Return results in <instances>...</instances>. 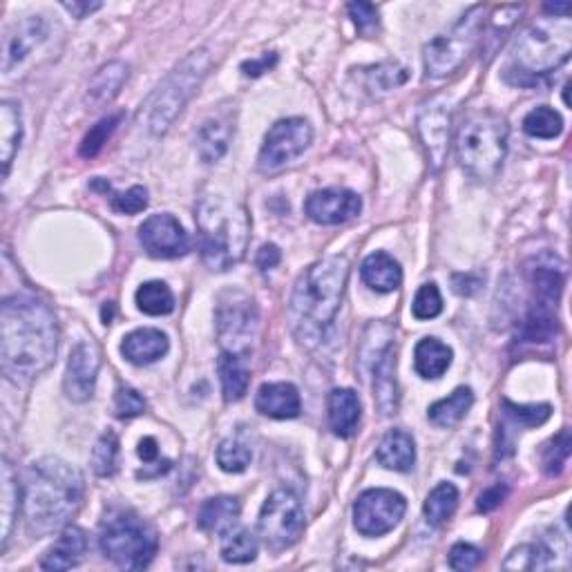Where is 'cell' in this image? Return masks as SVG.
<instances>
[{
    "instance_id": "obj_1",
    "label": "cell",
    "mask_w": 572,
    "mask_h": 572,
    "mask_svg": "<svg viewBox=\"0 0 572 572\" xmlns=\"http://www.w3.org/2000/svg\"><path fill=\"white\" fill-rule=\"evenodd\" d=\"M59 347L54 311L34 295H12L0 311V365L14 383L30 380L52 365Z\"/></svg>"
},
{
    "instance_id": "obj_2",
    "label": "cell",
    "mask_w": 572,
    "mask_h": 572,
    "mask_svg": "<svg viewBox=\"0 0 572 572\" xmlns=\"http://www.w3.org/2000/svg\"><path fill=\"white\" fill-rule=\"evenodd\" d=\"M83 494V474L74 465L56 459V456L34 461L27 467L23 483L27 530L36 537H45L65 528L79 512Z\"/></svg>"
},
{
    "instance_id": "obj_3",
    "label": "cell",
    "mask_w": 572,
    "mask_h": 572,
    "mask_svg": "<svg viewBox=\"0 0 572 572\" xmlns=\"http://www.w3.org/2000/svg\"><path fill=\"white\" fill-rule=\"evenodd\" d=\"M349 278L345 257H327L300 275L291 298L293 331L300 342L316 345L336 320Z\"/></svg>"
},
{
    "instance_id": "obj_4",
    "label": "cell",
    "mask_w": 572,
    "mask_h": 572,
    "mask_svg": "<svg viewBox=\"0 0 572 572\" xmlns=\"http://www.w3.org/2000/svg\"><path fill=\"white\" fill-rule=\"evenodd\" d=\"M199 251L211 271H228L240 264L249 249V211L222 195L204 197L197 206Z\"/></svg>"
},
{
    "instance_id": "obj_5",
    "label": "cell",
    "mask_w": 572,
    "mask_h": 572,
    "mask_svg": "<svg viewBox=\"0 0 572 572\" xmlns=\"http://www.w3.org/2000/svg\"><path fill=\"white\" fill-rule=\"evenodd\" d=\"M572 52V23L570 18L543 16L530 23L510 50V65L505 79L514 85H530L561 68Z\"/></svg>"
},
{
    "instance_id": "obj_6",
    "label": "cell",
    "mask_w": 572,
    "mask_h": 572,
    "mask_svg": "<svg viewBox=\"0 0 572 572\" xmlns=\"http://www.w3.org/2000/svg\"><path fill=\"white\" fill-rule=\"evenodd\" d=\"M510 128L499 112L476 110L463 121L456 137V155L467 175L494 179L508 155Z\"/></svg>"
},
{
    "instance_id": "obj_7",
    "label": "cell",
    "mask_w": 572,
    "mask_h": 572,
    "mask_svg": "<svg viewBox=\"0 0 572 572\" xmlns=\"http://www.w3.org/2000/svg\"><path fill=\"white\" fill-rule=\"evenodd\" d=\"M211 68V56L206 50H197L188 54L177 68L170 72L168 79L159 85L155 94L146 101L139 112V121L150 135H164L173 126L179 112L184 110L188 99L202 85L204 76Z\"/></svg>"
},
{
    "instance_id": "obj_8",
    "label": "cell",
    "mask_w": 572,
    "mask_h": 572,
    "mask_svg": "<svg viewBox=\"0 0 572 572\" xmlns=\"http://www.w3.org/2000/svg\"><path fill=\"white\" fill-rule=\"evenodd\" d=\"M99 546L112 564L126 570L150 566L159 548V537L148 521L130 510H110L99 528Z\"/></svg>"
},
{
    "instance_id": "obj_9",
    "label": "cell",
    "mask_w": 572,
    "mask_h": 572,
    "mask_svg": "<svg viewBox=\"0 0 572 572\" xmlns=\"http://www.w3.org/2000/svg\"><path fill=\"white\" fill-rule=\"evenodd\" d=\"M483 30V7L476 5L461 21L456 23L452 30L434 36L432 41L425 45L423 50V63L425 72L432 79H443L450 76L467 61L472 54L479 34Z\"/></svg>"
},
{
    "instance_id": "obj_10",
    "label": "cell",
    "mask_w": 572,
    "mask_h": 572,
    "mask_svg": "<svg viewBox=\"0 0 572 572\" xmlns=\"http://www.w3.org/2000/svg\"><path fill=\"white\" fill-rule=\"evenodd\" d=\"M215 322L222 349L237 356H249L257 333V322H260V313H257L251 295L237 289L224 291L219 295Z\"/></svg>"
},
{
    "instance_id": "obj_11",
    "label": "cell",
    "mask_w": 572,
    "mask_h": 572,
    "mask_svg": "<svg viewBox=\"0 0 572 572\" xmlns=\"http://www.w3.org/2000/svg\"><path fill=\"white\" fill-rule=\"evenodd\" d=\"M257 528L271 550H286L300 541L304 532V510L291 490H275L264 501Z\"/></svg>"
},
{
    "instance_id": "obj_12",
    "label": "cell",
    "mask_w": 572,
    "mask_h": 572,
    "mask_svg": "<svg viewBox=\"0 0 572 572\" xmlns=\"http://www.w3.org/2000/svg\"><path fill=\"white\" fill-rule=\"evenodd\" d=\"M313 128L307 119L291 117L273 123L266 132L260 157H257V168L262 173H278L286 164L304 155V150L311 146Z\"/></svg>"
},
{
    "instance_id": "obj_13",
    "label": "cell",
    "mask_w": 572,
    "mask_h": 572,
    "mask_svg": "<svg viewBox=\"0 0 572 572\" xmlns=\"http://www.w3.org/2000/svg\"><path fill=\"white\" fill-rule=\"evenodd\" d=\"M407 512L403 494L387 488L362 492L354 503V526L362 537H383L392 532Z\"/></svg>"
},
{
    "instance_id": "obj_14",
    "label": "cell",
    "mask_w": 572,
    "mask_h": 572,
    "mask_svg": "<svg viewBox=\"0 0 572 572\" xmlns=\"http://www.w3.org/2000/svg\"><path fill=\"white\" fill-rule=\"evenodd\" d=\"M418 135H421L425 155L434 173L441 170L450 148L452 135V108L445 97L429 99L418 112Z\"/></svg>"
},
{
    "instance_id": "obj_15",
    "label": "cell",
    "mask_w": 572,
    "mask_h": 572,
    "mask_svg": "<svg viewBox=\"0 0 572 572\" xmlns=\"http://www.w3.org/2000/svg\"><path fill=\"white\" fill-rule=\"evenodd\" d=\"M139 242L150 257L177 260L190 251V237L173 215H150L139 228Z\"/></svg>"
},
{
    "instance_id": "obj_16",
    "label": "cell",
    "mask_w": 572,
    "mask_h": 572,
    "mask_svg": "<svg viewBox=\"0 0 572 572\" xmlns=\"http://www.w3.org/2000/svg\"><path fill=\"white\" fill-rule=\"evenodd\" d=\"M99 367L101 358L97 347L88 340L76 342L63 380V389L70 400H74V403H85V400H90L94 396Z\"/></svg>"
},
{
    "instance_id": "obj_17",
    "label": "cell",
    "mask_w": 572,
    "mask_h": 572,
    "mask_svg": "<svg viewBox=\"0 0 572 572\" xmlns=\"http://www.w3.org/2000/svg\"><path fill=\"white\" fill-rule=\"evenodd\" d=\"M307 215L316 224L322 226H338L351 222L362 211V199L354 190L347 188H324L316 190L307 199Z\"/></svg>"
},
{
    "instance_id": "obj_18",
    "label": "cell",
    "mask_w": 572,
    "mask_h": 572,
    "mask_svg": "<svg viewBox=\"0 0 572 572\" xmlns=\"http://www.w3.org/2000/svg\"><path fill=\"white\" fill-rule=\"evenodd\" d=\"M47 36V25L41 16H30L14 27L5 38V52H3V70L9 72L16 68L27 54H30L36 45H41Z\"/></svg>"
},
{
    "instance_id": "obj_19",
    "label": "cell",
    "mask_w": 572,
    "mask_h": 572,
    "mask_svg": "<svg viewBox=\"0 0 572 572\" xmlns=\"http://www.w3.org/2000/svg\"><path fill=\"white\" fill-rule=\"evenodd\" d=\"M257 412L286 421V418H295L302 412L300 392L291 383H266L257 389L255 396Z\"/></svg>"
},
{
    "instance_id": "obj_20",
    "label": "cell",
    "mask_w": 572,
    "mask_h": 572,
    "mask_svg": "<svg viewBox=\"0 0 572 572\" xmlns=\"http://www.w3.org/2000/svg\"><path fill=\"white\" fill-rule=\"evenodd\" d=\"M168 336L159 329H137L121 342V354L132 365H152L168 354Z\"/></svg>"
},
{
    "instance_id": "obj_21",
    "label": "cell",
    "mask_w": 572,
    "mask_h": 572,
    "mask_svg": "<svg viewBox=\"0 0 572 572\" xmlns=\"http://www.w3.org/2000/svg\"><path fill=\"white\" fill-rule=\"evenodd\" d=\"M85 550H88V539H85V532L81 528H65L61 532V537L56 539L50 550L45 552L41 559L43 570H70L74 566H79Z\"/></svg>"
},
{
    "instance_id": "obj_22",
    "label": "cell",
    "mask_w": 572,
    "mask_h": 572,
    "mask_svg": "<svg viewBox=\"0 0 572 572\" xmlns=\"http://www.w3.org/2000/svg\"><path fill=\"white\" fill-rule=\"evenodd\" d=\"M362 405L354 389H333L329 394V425L333 434L351 438L358 432Z\"/></svg>"
},
{
    "instance_id": "obj_23",
    "label": "cell",
    "mask_w": 572,
    "mask_h": 572,
    "mask_svg": "<svg viewBox=\"0 0 572 572\" xmlns=\"http://www.w3.org/2000/svg\"><path fill=\"white\" fill-rule=\"evenodd\" d=\"M378 463L394 472H409L416 463V445L414 438L405 429H389L378 443L376 450Z\"/></svg>"
},
{
    "instance_id": "obj_24",
    "label": "cell",
    "mask_w": 572,
    "mask_h": 572,
    "mask_svg": "<svg viewBox=\"0 0 572 572\" xmlns=\"http://www.w3.org/2000/svg\"><path fill=\"white\" fill-rule=\"evenodd\" d=\"M362 282L378 293H394L403 282V269L389 253H371L360 266Z\"/></svg>"
},
{
    "instance_id": "obj_25",
    "label": "cell",
    "mask_w": 572,
    "mask_h": 572,
    "mask_svg": "<svg viewBox=\"0 0 572 572\" xmlns=\"http://www.w3.org/2000/svg\"><path fill=\"white\" fill-rule=\"evenodd\" d=\"M242 505L240 499L235 497H215L208 499L197 514V523L204 532L211 535H228L235 528L237 519H240Z\"/></svg>"
},
{
    "instance_id": "obj_26",
    "label": "cell",
    "mask_w": 572,
    "mask_h": 572,
    "mask_svg": "<svg viewBox=\"0 0 572 572\" xmlns=\"http://www.w3.org/2000/svg\"><path fill=\"white\" fill-rule=\"evenodd\" d=\"M219 380H222V392L226 403H237L249 392L251 371L246 365V356L231 354V351H222L217 360Z\"/></svg>"
},
{
    "instance_id": "obj_27",
    "label": "cell",
    "mask_w": 572,
    "mask_h": 572,
    "mask_svg": "<svg viewBox=\"0 0 572 572\" xmlns=\"http://www.w3.org/2000/svg\"><path fill=\"white\" fill-rule=\"evenodd\" d=\"M23 139L21 108L14 101L0 103V161H3V177L9 175L12 161Z\"/></svg>"
},
{
    "instance_id": "obj_28",
    "label": "cell",
    "mask_w": 572,
    "mask_h": 572,
    "mask_svg": "<svg viewBox=\"0 0 572 572\" xmlns=\"http://www.w3.org/2000/svg\"><path fill=\"white\" fill-rule=\"evenodd\" d=\"M452 349L438 338H423L414 349V367L418 376L441 378L452 365Z\"/></svg>"
},
{
    "instance_id": "obj_29",
    "label": "cell",
    "mask_w": 572,
    "mask_h": 572,
    "mask_svg": "<svg viewBox=\"0 0 572 572\" xmlns=\"http://www.w3.org/2000/svg\"><path fill=\"white\" fill-rule=\"evenodd\" d=\"M474 405V394L470 387H459L454 389V392L443 398V400H436V403L429 407V421H432L436 427H443V429H450L454 425H459L463 418L467 416Z\"/></svg>"
},
{
    "instance_id": "obj_30",
    "label": "cell",
    "mask_w": 572,
    "mask_h": 572,
    "mask_svg": "<svg viewBox=\"0 0 572 572\" xmlns=\"http://www.w3.org/2000/svg\"><path fill=\"white\" fill-rule=\"evenodd\" d=\"M128 79V65L121 61H112L92 76L88 88V101L92 106H106L121 92L123 83Z\"/></svg>"
},
{
    "instance_id": "obj_31",
    "label": "cell",
    "mask_w": 572,
    "mask_h": 572,
    "mask_svg": "<svg viewBox=\"0 0 572 572\" xmlns=\"http://www.w3.org/2000/svg\"><path fill=\"white\" fill-rule=\"evenodd\" d=\"M557 548H550L546 543H523V546L514 548L510 557L503 561L505 570H546L555 568L557 564ZM568 559V557H564Z\"/></svg>"
},
{
    "instance_id": "obj_32",
    "label": "cell",
    "mask_w": 572,
    "mask_h": 572,
    "mask_svg": "<svg viewBox=\"0 0 572 572\" xmlns=\"http://www.w3.org/2000/svg\"><path fill=\"white\" fill-rule=\"evenodd\" d=\"M231 141V126L222 119H208L197 132V152L206 164L222 159Z\"/></svg>"
},
{
    "instance_id": "obj_33",
    "label": "cell",
    "mask_w": 572,
    "mask_h": 572,
    "mask_svg": "<svg viewBox=\"0 0 572 572\" xmlns=\"http://www.w3.org/2000/svg\"><path fill=\"white\" fill-rule=\"evenodd\" d=\"M456 505H459V490H456L452 483H438L436 488L427 494L425 505H423V512H425V519L429 526H434V528L445 526L454 514Z\"/></svg>"
},
{
    "instance_id": "obj_34",
    "label": "cell",
    "mask_w": 572,
    "mask_h": 572,
    "mask_svg": "<svg viewBox=\"0 0 572 572\" xmlns=\"http://www.w3.org/2000/svg\"><path fill=\"white\" fill-rule=\"evenodd\" d=\"M137 307L139 311L146 313V316H168L175 309V295L170 291V286L166 282L152 280L141 284L137 289Z\"/></svg>"
},
{
    "instance_id": "obj_35",
    "label": "cell",
    "mask_w": 572,
    "mask_h": 572,
    "mask_svg": "<svg viewBox=\"0 0 572 572\" xmlns=\"http://www.w3.org/2000/svg\"><path fill=\"white\" fill-rule=\"evenodd\" d=\"M530 280L535 286L539 304L550 309L557 307L561 291H564V271L555 269L552 264H537L535 269H530Z\"/></svg>"
},
{
    "instance_id": "obj_36",
    "label": "cell",
    "mask_w": 572,
    "mask_h": 572,
    "mask_svg": "<svg viewBox=\"0 0 572 572\" xmlns=\"http://www.w3.org/2000/svg\"><path fill=\"white\" fill-rule=\"evenodd\" d=\"M0 481H3V503H0V508H3V519H0V523H3V532H0V537H3V550H5L9 535H12L14 519L18 514V501H21V490H18L12 463H9L7 459L3 461V474H0Z\"/></svg>"
},
{
    "instance_id": "obj_37",
    "label": "cell",
    "mask_w": 572,
    "mask_h": 572,
    "mask_svg": "<svg viewBox=\"0 0 572 572\" xmlns=\"http://www.w3.org/2000/svg\"><path fill=\"white\" fill-rule=\"evenodd\" d=\"M523 130L535 139H557L561 130H564V119H561V114L555 108L539 106L528 112V117L523 119Z\"/></svg>"
},
{
    "instance_id": "obj_38",
    "label": "cell",
    "mask_w": 572,
    "mask_h": 572,
    "mask_svg": "<svg viewBox=\"0 0 572 572\" xmlns=\"http://www.w3.org/2000/svg\"><path fill=\"white\" fill-rule=\"evenodd\" d=\"M503 416L505 427L523 429V427H539L552 416V407L541 405H517L512 400H503Z\"/></svg>"
},
{
    "instance_id": "obj_39",
    "label": "cell",
    "mask_w": 572,
    "mask_h": 572,
    "mask_svg": "<svg viewBox=\"0 0 572 572\" xmlns=\"http://www.w3.org/2000/svg\"><path fill=\"white\" fill-rule=\"evenodd\" d=\"M555 333H557V320L552 318L550 307L539 304V307L530 309L526 320H523L521 340L537 345V342H550L555 338Z\"/></svg>"
},
{
    "instance_id": "obj_40",
    "label": "cell",
    "mask_w": 572,
    "mask_h": 572,
    "mask_svg": "<svg viewBox=\"0 0 572 572\" xmlns=\"http://www.w3.org/2000/svg\"><path fill=\"white\" fill-rule=\"evenodd\" d=\"M224 537L222 559L228 564H249L257 557V539L251 530H231Z\"/></svg>"
},
{
    "instance_id": "obj_41",
    "label": "cell",
    "mask_w": 572,
    "mask_h": 572,
    "mask_svg": "<svg viewBox=\"0 0 572 572\" xmlns=\"http://www.w3.org/2000/svg\"><path fill=\"white\" fill-rule=\"evenodd\" d=\"M215 456H217V465L228 474H242L253 461V454L249 447H246L242 441H237V438H226V441L219 443Z\"/></svg>"
},
{
    "instance_id": "obj_42",
    "label": "cell",
    "mask_w": 572,
    "mask_h": 572,
    "mask_svg": "<svg viewBox=\"0 0 572 572\" xmlns=\"http://www.w3.org/2000/svg\"><path fill=\"white\" fill-rule=\"evenodd\" d=\"M94 188H101V190H106V193H110V204H112V208L117 213L137 215V213L143 211V208L148 206V193H146V188H143V186H132L130 190H126V193H112L110 184L97 179V181H94Z\"/></svg>"
},
{
    "instance_id": "obj_43",
    "label": "cell",
    "mask_w": 572,
    "mask_h": 572,
    "mask_svg": "<svg viewBox=\"0 0 572 572\" xmlns=\"http://www.w3.org/2000/svg\"><path fill=\"white\" fill-rule=\"evenodd\" d=\"M119 459V438L114 432L101 434V438L92 450V470L99 476H112L117 472Z\"/></svg>"
},
{
    "instance_id": "obj_44",
    "label": "cell",
    "mask_w": 572,
    "mask_h": 572,
    "mask_svg": "<svg viewBox=\"0 0 572 572\" xmlns=\"http://www.w3.org/2000/svg\"><path fill=\"white\" fill-rule=\"evenodd\" d=\"M407 68L403 65L396 63V61H389L383 65H376V68H371L367 72V88L369 90H378V92H389L398 88V85H403L407 81Z\"/></svg>"
},
{
    "instance_id": "obj_45",
    "label": "cell",
    "mask_w": 572,
    "mask_h": 572,
    "mask_svg": "<svg viewBox=\"0 0 572 572\" xmlns=\"http://www.w3.org/2000/svg\"><path fill=\"white\" fill-rule=\"evenodd\" d=\"M570 447H572V438L568 429H564L559 436H555L550 441V445L543 452V470L550 476H559L564 472V467L570 459Z\"/></svg>"
},
{
    "instance_id": "obj_46",
    "label": "cell",
    "mask_w": 572,
    "mask_h": 572,
    "mask_svg": "<svg viewBox=\"0 0 572 572\" xmlns=\"http://www.w3.org/2000/svg\"><path fill=\"white\" fill-rule=\"evenodd\" d=\"M443 311V298H441V291H438V286L434 282L423 284L421 289H418L414 304H412V313L416 320H434L441 316Z\"/></svg>"
},
{
    "instance_id": "obj_47",
    "label": "cell",
    "mask_w": 572,
    "mask_h": 572,
    "mask_svg": "<svg viewBox=\"0 0 572 572\" xmlns=\"http://www.w3.org/2000/svg\"><path fill=\"white\" fill-rule=\"evenodd\" d=\"M119 121H121V114H112V117L101 119L97 126H94L88 135H85V139L81 143V157H85V159L97 157L101 148L106 146V141L110 139L114 128L119 126Z\"/></svg>"
},
{
    "instance_id": "obj_48",
    "label": "cell",
    "mask_w": 572,
    "mask_h": 572,
    "mask_svg": "<svg viewBox=\"0 0 572 572\" xmlns=\"http://www.w3.org/2000/svg\"><path fill=\"white\" fill-rule=\"evenodd\" d=\"M114 412L119 418H135L146 412V400L132 387H121L114 396Z\"/></svg>"
},
{
    "instance_id": "obj_49",
    "label": "cell",
    "mask_w": 572,
    "mask_h": 572,
    "mask_svg": "<svg viewBox=\"0 0 572 572\" xmlns=\"http://www.w3.org/2000/svg\"><path fill=\"white\" fill-rule=\"evenodd\" d=\"M349 16L354 18V23L358 27V32L362 36H369L378 32L380 27V16H378V7L371 3H349Z\"/></svg>"
},
{
    "instance_id": "obj_50",
    "label": "cell",
    "mask_w": 572,
    "mask_h": 572,
    "mask_svg": "<svg viewBox=\"0 0 572 572\" xmlns=\"http://www.w3.org/2000/svg\"><path fill=\"white\" fill-rule=\"evenodd\" d=\"M483 561V552L472 543H456L450 550V568L452 570H474Z\"/></svg>"
},
{
    "instance_id": "obj_51",
    "label": "cell",
    "mask_w": 572,
    "mask_h": 572,
    "mask_svg": "<svg viewBox=\"0 0 572 572\" xmlns=\"http://www.w3.org/2000/svg\"><path fill=\"white\" fill-rule=\"evenodd\" d=\"M280 262H282V251H280L275 244H266V246H262L260 251H257V257H255L257 269L271 271V269H275V266H278Z\"/></svg>"
},
{
    "instance_id": "obj_52",
    "label": "cell",
    "mask_w": 572,
    "mask_h": 572,
    "mask_svg": "<svg viewBox=\"0 0 572 572\" xmlns=\"http://www.w3.org/2000/svg\"><path fill=\"white\" fill-rule=\"evenodd\" d=\"M505 494H508V488H505V485H494V488L485 490L481 494L479 503H476V505H479L481 512H492L494 508H499V505L503 503Z\"/></svg>"
},
{
    "instance_id": "obj_53",
    "label": "cell",
    "mask_w": 572,
    "mask_h": 572,
    "mask_svg": "<svg viewBox=\"0 0 572 572\" xmlns=\"http://www.w3.org/2000/svg\"><path fill=\"white\" fill-rule=\"evenodd\" d=\"M275 63H278V56H275V54H264L262 59L242 63V70H244L246 76H260L262 72H269Z\"/></svg>"
},
{
    "instance_id": "obj_54",
    "label": "cell",
    "mask_w": 572,
    "mask_h": 572,
    "mask_svg": "<svg viewBox=\"0 0 572 572\" xmlns=\"http://www.w3.org/2000/svg\"><path fill=\"white\" fill-rule=\"evenodd\" d=\"M139 456L143 463H155L159 461V445H157V438L146 436L143 441L139 443Z\"/></svg>"
},
{
    "instance_id": "obj_55",
    "label": "cell",
    "mask_w": 572,
    "mask_h": 572,
    "mask_svg": "<svg viewBox=\"0 0 572 572\" xmlns=\"http://www.w3.org/2000/svg\"><path fill=\"white\" fill-rule=\"evenodd\" d=\"M479 286H481V280L474 278V275H456L454 278V289L461 295H474L476 291H479Z\"/></svg>"
},
{
    "instance_id": "obj_56",
    "label": "cell",
    "mask_w": 572,
    "mask_h": 572,
    "mask_svg": "<svg viewBox=\"0 0 572 572\" xmlns=\"http://www.w3.org/2000/svg\"><path fill=\"white\" fill-rule=\"evenodd\" d=\"M63 7L68 9L74 18H85L88 14L101 9V3H63Z\"/></svg>"
}]
</instances>
